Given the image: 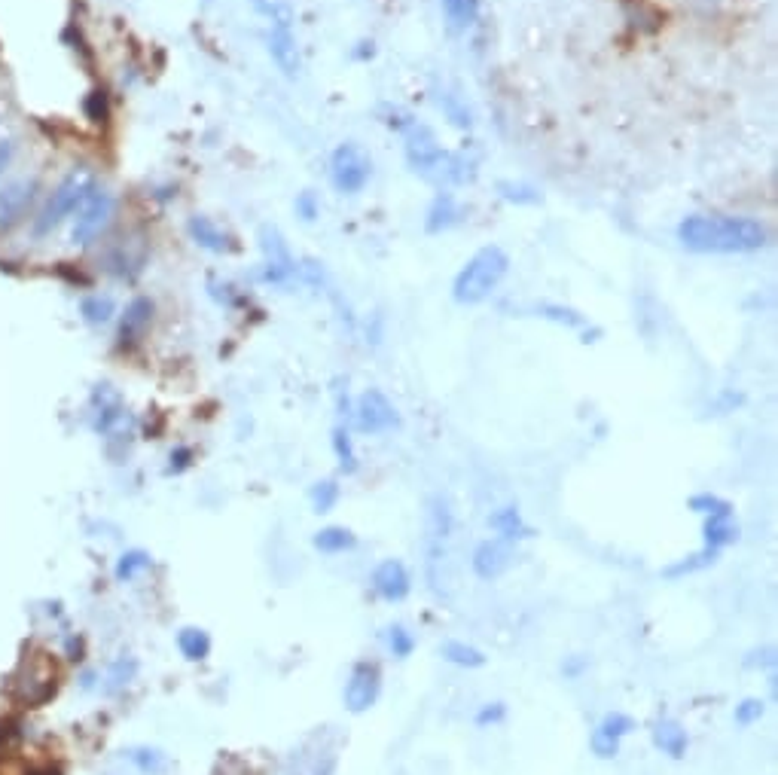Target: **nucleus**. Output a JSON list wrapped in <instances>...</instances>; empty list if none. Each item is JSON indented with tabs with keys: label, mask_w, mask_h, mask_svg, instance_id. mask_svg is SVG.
Masks as SVG:
<instances>
[{
	"label": "nucleus",
	"mask_w": 778,
	"mask_h": 775,
	"mask_svg": "<svg viewBox=\"0 0 778 775\" xmlns=\"http://www.w3.org/2000/svg\"><path fill=\"white\" fill-rule=\"evenodd\" d=\"M351 422H354V428L361 434L376 437V434L394 431L400 425V415H397L394 403L379 388H370V391H364L361 397H357V403L351 409Z\"/></svg>",
	"instance_id": "nucleus-7"
},
{
	"label": "nucleus",
	"mask_w": 778,
	"mask_h": 775,
	"mask_svg": "<svg viewBox=\"0 0 778 775\" xmlns=\"http://www.w3.org/2000/svg\"><path fill=\"white\" fill-rule=\"evenodd\" d=\"M717 556H721V550L702 547L699 553H693V556H687V559H681V562H675V565H666V568H663V577H669V580H678V577H684V574H696V571H702V568L714 565V562H717Z\"/></svg>",
	"instance_id": "nucleus-26"
},
{
	"label": "nucleus",
	"mask_w": 778,
	"mask_h": 775,
	"mask_svg": "<svg viewBox=\"0 0 778 775\" xmlns=\"http://www.w3.org/2000/svg\"><path fill=\"white\" fill-rule=\"evenodd\" d=\"M141 568H147V556H144V553H132V556H123V562H119L116 574L123 577V580H129V577H135Z\"/></svg>",
	"instance_id": "nucleus-39"
},
{
	"label": "nucleus",
	"mask_w": 778,
	"mask_h": 775,
	"mask_svg": "<svg viewBox=\"0 0 778 775\" xmlns=\"http://www.w3.org/2000/svg\"><path fill=\"white\" fill-rule=\"evenodd\" d=\"M437 104L443 107V113L449 116V123L452 126H458V129H470L473 126V116H470V110H467V104L461 101V98H455V95H449V92H437Z\"/></svg>",
	"instance_id": "nucleus-29"
},
{
	"label": "nucleus",
	"mask_w": 778,
	"mask_h": 775,
	"mask_svg": "<svg viewBox=\"0 0 778 775\" xmlns=\"http://www.w3.org/2000/svg\"><path fill=\"white\" fill-rule=\"evenodd\" d=\"M31 775H62V766H43V769H37Z\"/></svg>",
	"instance_id": "nucleus-44"
},
{
	"label": "nucleus",
	"mask_w": 778,
	"mask_h": 775,
	"mask_svg": "<svg viewBox=\"0 0 778 775\" xmlns=\"http://www.w3.org/2000/svg\"><path fill=\"white\" fill-rule=\"evenodd\" d=\"M400 135H403V153H406L409 168L415 174L428 177V181H440L443 184L446 165H449V153L443 150L437 132L428 123H418V119H412V123Z\"/></svg>",
	"instance_id": "nucleus-3"
},
{
	"label": "nucleus",
	"mask_w": 778,
	"mask_h": 775,
	"mask_svg": "<svg viewBox=\"0 0 778 775\" xmlns=\"http://www.w3.org/2000/svg\"><path fill=\"white\" fill-rule=\"evenodd\" d=\"M95 187H98L95 177H89V174H68L65 181L55 187V193L49 196V202H46V208L37 220V232L46 235L55 226H62L71 214H77L86 205V199L95 193Z\"/></svg>",
	"instance_id": "nucleus-5"
},
{
	"label": "nucleus",
	"mask_w": 778,
	"mask_h": 775,
	"mask_svg": "<svg viewBox=\"0 0 778 775\" xmlns=\"http://www.w3.org/2000/svg\"><path fill=\"white\" fill-rule=\"evenodd\" d=\"M675 235L693 254H757L772 238L763 220L742 214H690Z\"/></svg>",
	"instance_id": "nucleus-1"
},
{
	"label": "nucleus",
	"mask_w": 778,
	"mask_h": 775,
	"mask_svg": "<svg viewBox=\"0 0 778 775\" xmlns=\"http://www.w3.org/2000/svg\"><path fill=\"white\" fill-rule=\"evenodd\" d=\"M586 666H589L586 657H568V660L562 663V675H565V678H580Z\"/></svg>",
	"instance_id": "nucleus-40"
},
{
	"label": "nucleus",
	"mask_w": 778,
	"mask_h": 775,
	"mask_svg": "<svg viewBox=\"0 0 778 775\" xmlns=\"http://www.w3.org/2000/svg\"><path fill=\"white\" fill-rule=\"evenodd\" d=\"M83 315H86V321L89 324H107L110 318H113V300H110V296H86V300H83Z\"/></svg>",
	"instance_id": "nucleus-34"
},
{
	"label": "nucleus",
	"mask_w": 778,
	"mask_h": 775,
	"mask_svg": "<svg viewBox=\"0 0 778 775\" xmlns=\"http://www.w3.org/2000/svg\"><path fill=\"white\" fill-rule=\"evenodd\" d=\"M373 177V159L370 153L354 144V141H342L333 153H330V184L339 196H357L364 193V187Z\"/></svg>",
	"instance_id": "nucleus-4"
},
{
	"label": "nucleus",
	"mask_w": 778,
	"mask_h": 775,
	"mask_svg": "<svg viewBox=\"0 0 778 775\" xmlns=\"http://www.w3.org/2000/svg\"><path fill=\"white\" fill-rule=\"evenodd\" d=\"M687 507H690L693 513H699V516H717V513H733V504H730V501H724V498H717V495H711V492H699V495H693V498L687 501Z\"/></svg>",
	"instance_id": "nucleus-33"
},
{
	"label": "nucleus",
	"mask_w": 778,
	"mask_h": 775,
	"mask_svg": "<svg viewBox=\"0 0 778 775\" xmlns=\"http://www.w3.org/2000/svg\"><path fill=\"white\" fill-rule=\"evenodd\" d=\"M293 211H296L299 220L315 223V220L321 217V199H318L312 190H303V193L296 196V202H293Z\"/></svg>",
	"instance_id": "nucleus-36"
},
{
	"label": "nucleus",
	"mask_w": 778,
	"mask_h": 775,
	"mask_svg": "<svg viewBox=\"0 0 778 775\" xmlns=\"http://www.w3.org/2000/svg\"><path fill=\"white\" fill-rule=\"evenodd\" d=\"M34 193H37V181H13L0 190V232H10L25 220Z\"/></svg>",
	"instance_id": "nucleus-12"
},
{
	"label": "nucleus",
	"mask_w": 778,
	"mask_h": 775,
	"mask_svg": "<svg viewBox=\"0 0 778 775\" xmlns=\"http://www.w3.org/2000/svg\"><path fill=\"white\" fill-rule=\"evenodd\" d=\"M260 248H263V269H260V281L272 284V287H284L296 278V257L290 254L284 235L278 226L266 223L260 226Z\"/></svg>",
	"instance_id": "nucleus-6"
},
{
	"label": "nucleus",
	"mask_w": 778,
	"mask_h": 775,
	"mask_svg": "<svg viewBox=\"0 0 778 775\" xmlns=\"http://www.w3.org/2000/svg\"><path fill=\"white\" fill-rule=\"evenodd\" d=\"M312 544H315V550H321V553H345V550H351V547L357 544V538H354V534H351L345 525H327V528L315 531Z\"/></svg>",
	"instance_id": "nucleus-25"
},
{
	"label": "nucleus",
	"mask_w": 778,
	"mask_h": 775,
	"mask_svg": "<svg viewBox=\"0 0 778 775\" xmlns=\"http://www.w3.org/2000/svg\"><path fill=\"white\" fill-rule=\"evenodd\" d=\"M187 229H190V238H193V242H196L199 248L211 251V254H229V251H235L229 232H223L211 217L196 214V217H190Z\"/></svg>",
	"instance_id": "nucleus-16"
},
{
	"label": "nucleus",
	"mask_w": 778,
	"mask_h": 775,
	"mask_svg": "<svg viewBox=\"0 0 778 775\" xmlns=\"http://www.w3.org/2000/svg\"><path fill=\"white\" fill-rule=\"evenodd\" d=\"M309 501H312V510L315 513H330L339 501V486L336 480H321L309 489Z\"/></svg>",
	"instance_id": "nucleus-31"
},
{
	"label": "nucleus",
	"mask_w": 778,
	"mask_h": 775,
	"mask_svg": "<svg viewBox=\"0 0 778 775\" xmlns=\"http://www.w3.org/2000/svg\"><path fill=\"white\" fill-rule=\"evenodd\" d=\"M13 156H16V141H0V177H4V171L10 168V162H13Z\"/></svg>",
	"instance_id": "nucleus-41"
},
{
	"label": "nucleus",
	"mask_w": 778,
	"mask_h": 775,
	"mask_svg": "<svg viewBox=\"0 0 778 775\" xmlns=\"http://www.w3.org/2000/svg\"><path fill=\"white\" fill-rule=\"evenodd\" d=\"M251 7L257 16L269 22V28H293L296 10L290 0H251Z\"/></svg>",
	"instance_id": "nucleus-23"
},
{
	"label": "nucleus",
	"mask_w": 778,
	"mask_h": 775,
	"mask_svg": "<svg viewBox=\"0 0 778 775\" xmlns=\"http://www.w3.org/2000/svg\"><path fill=\"white\" fill-rule=\"evenodd\" d=\"M333 455H336L342 473H354L357 470V452H354V443H351V434H348L345 425L333 428Z\"/></svg>",
	"instance_id": "nucleus-27"
},
{
	"label": "nucleus",
	"mask_w": 778,
	"mask_h": 775,
	"mask_svg": "<svg viewBox=\"0 0 778 775\" xmlns=\"http://www.w3.org/2000/svg\"><path fill=\"white\" fill-rule=\"evenodd\" d=\"M385 641H388V650H391V657H394V660H406V657H412L415 638H412V632H409L406 626H400V623L388 626Z\"/></svg>",
	"instance_id": "nucleus-30"
},
{
	"label": "nucleus",
	"mask_w": 778,
	"mask_h": 775,
	"mask_svg": "<svg viewBox=\"0 0 778 775\" xmlns=\"http://www.w3.org/2000/svg\"><path fill=\"white\" fill-rule=\"evenodd\" d=\"M452 528H455V513L449 507V501L443 495H434L428 501V580L440 583L437 577V565L443 562V553H446V544L452 538Z\"/></svg>",
	"instance_id": "nucleus-8"
},
{
	"label": "nucleus",
	"mask_w": 778,
	"mask_h": 775,
	"mask_svg": "<svg viewBox=\"0 0 778 775\" xmlns=\"http://www.w3.org/2000/svg\"><path fill=\"white\" fill-rule=\"evenodd\" d=\"M440 7L452 31H470L480 22V0H440Z\"/></svg>",
	"instance_id": "nucleus-22"
},
{
	"label": "nucleus",
	"mask_w": 778,
	"mask_h": 775,
	"mask_svg": "<svg viewBox=\"0 0 778 775\" xmlns=\"http://www.w3.org/2000/svg\"><path fill=\"white\" fill-rule=\"evenodd\" d=\"M153 321V300H147V296H138V300L126 309V318H123V327H119V339L126 342H135Z\"/></svg>",
	"instance_id": "nucleus-21"
},
{
	"label": "nucleus",
	"mask_w": 778,
	"mask_h": 775,
	"mask_svg": "<svg viewBox=\"0 0 778 775\" xmlns=\"http://www.w3.org/2000/svg\"><path fill=\"white\" fill-rule=\"evenodd\" d=\"M373 589H376L379 599H385V602H403L406 595L412 592V577H409L403 562L385 559L373 571Z\"/></svg>",
	"instance_id": "nucleus-15"
},
{
	"label": "nucleus",
	"mask_w": 778,
	"mask_h": 775,
	"mask_svg": "<svg viewBox=\"0 0 778 775\" xmlns=\"http://www.w3.org/2000/svg\"><path fill=\"white\" fill-rule=\"evenodd\" d=\"M113 211H116V199L107 190L95 187V193L86 199V205L74 217V229H71L74 245H92L95 238L107 229Z\"/></svg>",
	"instance_id": "nucleus-9"
},
{
	"label": "nucleus",
	"mask_w": 778,
	"mask_h": 775,
	"mask_svg": "<svg viewBox=\"0 0 778 775\" xmlns=\"http://www.w3.org/2000/svg\"><path fill=\"white\" fill-rule=\"evenodd\" d=\"M513 559H516V553H513L510 541L495 538V541H483L480 547L473 550L470 565H473V574L480 577V580H495V577H501L504 571H510Z\"/></svg>",
	"instance_id": "nucleus-14"
},
{
	"label": "nucleus",
	"mask_w": 778,
	"mask_h": 775,
	"mask_svg": "<svg viewBox=\"0 0 778 775\" xmlns=\"http://www.w3.org/2000/svg\"><path fill=\"white\" fill-rule=\"evenodd\" d=\"M653 745H656V751H663L666 757L681 760L687 754V748H690V739H687V730L678 721L663 718V721L653 724Z\"/></svg>",
	"instance_id": "nucleus-17"
},
{
	"label": "nucleus",
	"mask_w": 778,
	"mask_h": 775,
	"mask_svg": "<svg viewBox=\"0 0 778 775\" xmlns=\"http://www.w3.org/2000/svg\"><path fill=\"white\" fill-rule=\"evenodd\" d=\"M504 718H507V705L504 702H489V705H483L480 711L473 714V724L476 727H495Z\"/></svg>",
	"instance_id": "nucleus-38"
},
{
	"label": "nucleus",
	"mask_w": 778,
	"mask_h": 775,
	"mask_svg": "<svg viewBox=\"0 0 778 775\" xmlns=\"http://www.w3.org/2000/svg\"><path fill=\"white\" fill-rule=\"evenodd\" d=\"M181 650L187 660H205L211 650V638L202 629H184L181 632Z\"/></svg>",
	"instance_id": "nucleus-32"
},
{
	"label": "nucleus",
	"mask_w": 778,
	"mask_h": 775,
	"mask_svg": "<svg viewBox=\"0 0 778 775\" xmlns=\"http://www.w3.org/2000/svg\"><path fill=\"white\" fill-rule=\"evenodd\" d=\"M443 660L452 663V666H461V669H483L486 666V653L476 650L473 644H464V641H446L440 647Z\"/></svg>",
	"instance_id": "nucleus-24"
},
{
	"label": "nucleus",
	"mask_w": 778,
	"mask_h": 775,
	"mask_svg": "<svg viewBox=\"0 0 778 775\" xmlns=\"http://www.w3.org/2000/svg\"><path fill=\"white\" fill-rule=\"evenodd\" d=\"M632 730H635V721L629 718V714H623V711H611V714H605V718L598 721V727L592 730V736H589V748H592V754H595V757H602V760L617 757L623 739H626Z\"/></svg>",
	"instance_id": "nucleus-11"
},
{
	"label": "nucleus",
	"mask_w": 778,
	"mask_h": 775,
	"mask_svg": "<svg viewBox=\"0 0 778 775\" xmlns=\"http://www.w3.org/2000/svg\"><path fill=\"white\" fill-rule=\"evenodd\" d=\"M379 693H382V672H379V666L370 663V660L354 663L351 675L345 681V693H342L345 708L351 714H364V711H370L376 705Z\"/></svg>",
	"instance_id": "nucleus-10"
},
{
	"label": "nucleus",
	"mask_w": 778,
	"mask_h": 775,
	"mask_svg": "<svg viewBox=\"0 0 778 775\" xmlns=\"http://www.w3.org/2000/svg\"><path fill=\"white\" fill-rule=\"evenodd\" d=\"M754 657H760V660H748V666H772V647H766L763 653H754Z\"/></svg>",
	"instance_id": "nucleus-43"
},
{
	"label": "nucleus",
	"mask_w": 778,
	"mask_h": 775,
	"mask_svg": "<svg viewBox=\"0 0 778 775\" xmlns=\"http://www.w3.org/2000/svg\"><path fill=\"white\" fill-rule=\"evenodd\" d=\"M458 220H461V205H458V199H455L452 193H443V190H440V193L434 196L431 208H428V220H425L428 232H431V235L446 232V229H452Z\"/></svg>",
	"instance_id": "nucleus-20"
},
{
	"label": "nucleus",
	"mask_w": 778,
	"mask_h": 775,
	"mask_svg": "<svg viewBox=\"0 0 778 775\" xmlns=\"http://www.w3.org/2000/svg\"><path fill=\"white\" fill-rule=\"evenodd\" d=\"M498 193H501V199L516 202V205H534V202H541V193H537L534 187L513 184V181H501V184H498Z\"/></svg>",
	"instance_id": "nucleus-35"
},
{
	"label": "nucleus",
	"mask_w": 778,
	"mask_h": 775,
	"mask_svg": "<svg viewBox=\"0 0 778 775\" xmlns=\"http://www.w3.org/2000/svg\"><path fill=\"white\" fill-rule=\"evenodd\" d=\"M534 312L541 315V318H547V321H553V324L568 327V330H580V327H586V318H583L577 309H568V306H559V303H544V306H537Z\"/></svg>",
	"instance_id": "nucleus-28"
},
{
	"label": "nucleus",
	"mask_w": 778,
	"mask_h": 775,
	"mask_svg": "<svg viewBox=\"0 0 778 775\" xmlns=\"http://www.w3.org/2000/svg\"><path fill=\"white\" fill-rule=\"evenodd\" d=\"M510 272V257L501 245H486L476 251L452 281V300L458 306H480L501 287Z\"/></svg>",
	"instance_id": "nucleus-2"
},
{
	"label": "nucleus",
	"mask_w": 778,
	"mask_h": 775,
	"mask_svg": "<svg viewBox=\"0 0 778 775\" xmlns=\"http://www.w3.org/2000/svg\"><path fill=\"white\" fill-rule=\"evenodd\" d=\"M763 714H766V702L763 699H742L736 705V724L739 727H751V724H757L763 718Z\"/></svg>",
	"instance_id": "nucleus-37"
},
{
	"label": "nucleus",
	"mask_w": 778,
	"mask_h": 775,
	"mask_svg": "<svg viewBox=\"0 0 778 775\" xmlns=\"http://www.w3.org/2000/svg\"><path fill=\"white\" fill-rule=\"evenodd\" d=\"M266 49L272 55L275 68L287 77V80H296L299 71H303V55H299V43H296V34L293 28H269L266 34Z\"/></svg>",
	"instance_id": "nucleus-13"
},
{
	"label": "nucleus",
	"mask_w": 778,
	"mask_h": 775,
	"mask_svg": "<svg viewBox=\"0 0 778 775\" xmlns=\"http://www.w3.org/2000/svg\"><path fill=\"white\" fill-rule=\"evenodd\" d=\"M702 538H705V547H711V550H724V547L736 544L739 525H736L733 513L702 516Z\"/></svg>",
	"instance_id": "nucleus-19"
},
{
	"label": "nucleus",
	"mask_w": 778,
	"mask_h": 775,
	"mask_svg": "<svg viewBox=\"0 0 778 775\" xmlns=\"http://www.w3.org/2000/svg\"><path fill=\"white\" fill-rule=\"evenodd\" d=\"M489 528L498 534L501 541H528L534 538V528L522 519V513L516 507H498L492 516H489Z\"/></svg>",
	"instance_id": "nucleus-18"
},
{
	"label": "nucleus",
	"mask_w": 778,
	"mask_h": 775,
	"mask_svg": "<svg viewBox=\"0 0 778 775\" xmlns=\"http://www.w3.org/2000/svg\"><path fill=\"white\" fill-rule=\"evenodd\" d=\"M138 763H141V769H147V772H156V769H159V757H156L153 751H144V757H138Z\"/></svg>",
	"instance_id": "nucleus-42"
}]
</instances>
